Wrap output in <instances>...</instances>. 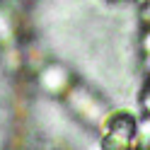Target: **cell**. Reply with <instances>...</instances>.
Listing matches in <instances>:
<instances>
[{
  "mask_svg": "<svg viewBox=\"0 0 150 150\" xmlns=\"http://www.w3.org/2000/svg\"><path fill=\"white\" fill-rule=\"evenodd\" d=\"M136 145H138V150H150V116L138 121V126H136Z\"/></svg>",
  "mask_w": 150,
  "mask_h": 150,
  "instance_id": "5b68a950",
  "label": "cell"
},
{
  "mask_svg": "<svg viewBox=\"0 0 150 150\" xmlns=\"http://www.w3.org/2000/svg\"><path fill=\"white\" fill-rule=\"evenodd\" d=\"M102 150H138L136 138L119 136V133H104L102 136Z\"/></svg>",
  "mask_w": 150,
  "mask_h": 150,
  "instance_id": "277c9868",
  "label": "cell"
},
{
  "mask_svg": "<svg viewBox=\"0 0 150 150\" xmlns=\"http://www.w3.org/2000/svg\"><path fill=\"white\" fill-rule=\"evenodd\" d=\"M68 102H70V107L78 111V114H82L90 121H99L102 114H104L102 107L95 102V97L87 95V92H82V90H68Z\"/></svg>",
  "mask_w": 150,
  "mask_h": 150,
  "instance_id": "3957f363",
  "label": "cell"
},
{
  "mask_svg": "<svg viewBox=\"0 0 150 150\" xmlns=\"http://www.w3.org/2000/svg\"><path fill=\"white\" fill-rule=\"evenodd\" d=\"M140 5H143V12H140V17H143V22L150 24V0H140Z\"/></svg>",
  "mask_w": 150,
  "mask_h": 150,
  "instance_id": "8992f818",
  "label": "cell"
},
{
  "mask_svg": "<svg viewBox=\"0 0 150 150\" xmlns=\"http://www.w3.org/2000/svg\"><path fill=\"white\" fill-rule=\"evenodd\" d=\"M39 82L46 92L51 95H61V92H68L70 90V75L63 65H46L39 75Z\"/></svg>",
  "mask_w": 150,
  "mask_h": 150,
  "instance_id": "7a4b0ae2",
  "label": "cell"
},
{
  "mask_svg": "<svg viewBox=\"0 0 150 150\" xmlns=\"http://www.w3.org/2000/svg\"><path fill=\"white\" fill-rule=\"evenodd\" d=\"M143 109H145V114L150 116V87L145 90V95H143Z\"/></svg>",
  "mask_w": 150,
  "mask_h": 150,
  "instance_id": "52a82bcc",
  "label": "cell"
},
{
  "mask_svg": "<svg viewBox=\"0 0 150 150\" xmlns=\"http://www.w3.org/2000/svg\"><path fill=\"white\" fill-rule=\"evenodd\" d=\"M136 126H138V119L131 109H114L102 119L104 133H119V136L136 138Z\"/></svg>",
  "mask_w": 150,
  "mask_h": 150,
  "instance_id": "6da1fadb",
  "label": "cell"
},
{
  "mask_svg": "<svg viewBox=\"0 0 150 150\" xmlns=\"http://www.w3.org/2000/svg\"><path fill=\"white\" fill-rule=\"evenodd\" d=\"M143 51H145V56H150V29L143 34Z\"/></svg>",
  "mask_w": 150,
  "mask_h": 150,
  "instance_id": "ba28073f",
  "label": "cell"
},
{
  "mask_svg": "<svg viewBox=\"0 0 150 150\" xmlns=\"http://www.w3.org/2000/svg\"><path fill=\"white\" fill-rule=\"evenodd\" d=\"M0 39H7V27L3 22V17H0Z\"/></svg>",
  "mask_w": 150,
  "mask_h": 150,
  "instance_id": "9c48e42d",
  "label": "cell"
}]
</instances>
